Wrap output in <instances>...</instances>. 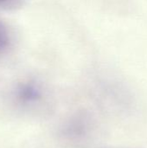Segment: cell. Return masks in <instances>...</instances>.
Wrapping results in <instances>:
<instances>
[{"label":"cell","mask_w":147,"mask_h":148,"mask_svg":"<svg viewBox=\"0 0 147 148\" xmlns=\"http://www.w3.org/2000/svg\"><path fill=\"white\" fill-rule=\"evenodd\" d=\"M10 33L6 26L0 21V55L9 47L10 44Z\"/></svg>","instance_id":"6da1fadb"},{"label":"cell","mask_w":147,"mask_h":148,"mask_svg":"<svg viewBox=\"0 0 147 148\" xmlns=\"http://www.w3.org/2000/svg\"><path fill=\"white\" fill-rule=\"evenodd\" d=\"M21 96L27 100H35L38 97V92L32 86H24L21 89Z\"/></svg>","instance_id":"7a4b0ae2"},{"label":"cell","mask_w":147,"mask_h":148,"mask_svg":"<svg viewBox=\"0 0 147 148\" xmlns=\"http://www.w3.org/2000/svg\"><path fill=\"white\" fill-rule=\"evenodd\" d=\"M18 0H0V6L1 7H6L10 6L13 3H15Z\"/></svg>","instance_id":"3957f363"},{"label":"cell","mask_w":147,"mask_h":148,"mask_svg":"<svg viewBox=\"0 0 147 148\" xmlns=\"http://www.w3.org/2000/svg\"><path fill=\"white\" fill-rule=\"evenodd\" d=\"M109 148H114V147H109Z\"/></svg>","instance_id":"277c9868"}]
</instances>
